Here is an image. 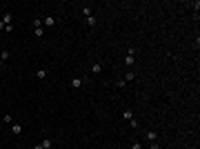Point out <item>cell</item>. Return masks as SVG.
Segmentation results:
<instances>
[{
    "label": "cell",
    "mask_w": 200,
    "mask_h": 149,
    "mask_svg": "<svg viewBox=\"0 0 200 149\" xmlns=\"http://www.w3.org/2000/svg\"><path fill=\"white\" fill-rule=\"evenodd\" d=\"M11 131L16 133V136H20V133H22V125H20V123H14V125H11Z\"/></svg>",
    "instance_id": "1"
},
{
    "label": "cell",
    "mask_w": 200,
    "mask_h": 149,
    "mask_svg": "<svg viewBox=\"0 0 200 149\" xmlns=\"http://www.w3.org/2000/svg\"><path fill=\"white\" fill-rule=\"evenodd\" d=\"M100 71H102V62H96V65H91V74H93V76H98Z\"/></svg>",
    "instance_id": "2"
},
{
    "label": "cell",
    "mask_w": 200,
    "mask_h": 149,
    "mask_svg": "<svg viewBox=\"0 0 200 149\" xmlns=\"http://www.w3.org/2000/svg\"><path fill=\"white\" fill-rule=\"evenodd\" d=\"M71 87H74V89H80V87H82V78H71Z\"/></svg>",
    "instance_id": "3"
},
{
    "label": "cell",
    "mask_w": 200,
    "mask_h": 149,
    "mask_svg": "<svg viewBox=\"0 0 200 149\" xmlns=\"http://www.w3.org/2000/svg\"><path fill=\"white\" fill-rule=\"evenodd\" d=\"M145 136H147V140H149V142H156V140H158V133H156V131H147Z\"/></svg>",
    "instance_id": "4"
},
{
    "label": "cell",
    "mask_w": 200,
    "mask_h": 149,
    "mask_svg": "<svg viewBox=\"0 0 200 149\" xmlns=\"http://www.w3.org/2000/svg\"><path fill=\"white\" fill-rule=\"evenodd\" d=\"M33 33H36V38H42L45 36V27H33Z\"/></svg>",
    "instance_id": "5"
},
{
    "label": "cell",
    "mask_w": 200,
    "mask_h": 149,
    "mask_svg": "<svg viewBox=\"0 0 200 149\" xmlns=\"http://www.w3.org/2000/svg\"><path fill=\"white\" fill-rule=\"evenodd\" d=\"M42 27H53V16H47L42 20Z\"/></svg>",
    "instance_id": "6"
},
{
    "label": "cell",
    "mask_w": 200,
    "mask_h": 149,
    "mask_svg": "<svg viewBox=\"0 0 200 149\" xmlns=\"http://www.w3.org/2000/svg\"><path fill=\"white\" fill-rule=\"evenodd\" d=\"M133 118V111L131 109H125V111H122V120H131Z\"/></svg>",
    "instance_id": "7"
},
{
    "label": "cell",
    "mask_w": 200,
    "mask_h": 149,
    "mask_svg": "<svg viewBox=\"0 0 200 149\" xmlns=\"http://www.w3.org/2000/svg\"><path fill=\"white\" fill-rule=\"evenodd\" d=\"M53 147V140H51V138H45V140H42V149H51Z\"/></svg>",
    "instance_id": "8"
},
{
    "label": "cell",
    "mask_w": 200,
    "mask_h": 149,
    "mask_svg": "<svg viewBox=\"0 0 200 149\" xmlns=\"http://www.w3.org/2000/svg\"><path fill=\"white\" fill-rule=\"evenodd\" d=\"M131 80H136V71H129V74H125V83H131Z\"/></svg>",
    "instance_id": "9"
},
{
    "label": "cell",
    "mask_w": 200,
    "mask_h": 149,
    "mask_svg": "<svg viewBox=\"0 0 200 149\" xmlns=\"http://www.w3.org/2000/svg\"><path fill=\"white\" fill-rule=\"evenodd\" d=\"M133 62H136V56H131V54H129V56L125 58V65H127V67H131Z\"/></svg>",
    "instance_id": "10"
},
{
    "label": "cell",
    "mask_w": 200,
    "mask_h": 149,
    "mask_svg": "<svg viewBox=\"0 0 200 149\" xmlns=\"http://www.w3.org/2000/svg\"><path fill=\"white\" fill-rule=\"evenodd\" d=\"M82 14H84V18H89V16H93V14H91V7H84V9H82Z\"/></svg>",
    "instance_id": "11"
},
{
    "label": "cell",
    "mask_w": 200,
    "mask_h": 149,
    "mask_svg": "<svg viewBox=\"0 0 200 149\" xmlns=\"http://www.w3.org/2000/svg\"><path fill=\"white\" fill-rule=\"evenodd\" d=\"M87 25H89V27H96V18L89 16V18H87Z\"/></svg>",
    "instance_id": "12"
},
{
    "label": "cell",
    "mask_w": 200,
    "mask_h": 149,
    "mask_svg": "<svg viewBox=\"0 0 200 149\" xmlns=\"http://www.w3.org/2000/svg\"><path fill=\"white\" fill-rule=\"evenodd\" d=\"M129 125H131V129H138V120H136V118H131V120H129Z\"/></svg>",
    "instance_id": "13"
},
{
    "label": "cell",
    "mask_w": 200,
    "mask_h": 149,
    "mask_svg": "<svg viewBox=\"0 0 200 149\" xmlns=\"http://www.w3.org/2000/svg\"><path fill=\"white\" fill-rule=\"evenodd\" d=\"M36 76H38V78H47V71H45V69H40V71H38Z\"/></svg>",
    "instance_id": "14"
},
{
    "label": "cell",
    "mask_w": 200,
    "mask_h": 149,
    "mask_svg": "<svg viewBox=\"0 0 200 149\" xmlns=\"http://www.w3.org/2000/svg\"><path fill=\"white\" fill-rule=\"evenodd\" d=\"M149 149H160V145H158V140H156V142H151V145H149Z\"/></svg>",
    "instance_id": "15"
},
{
    "label": "cell",
    "mask_w": 200,
    "mask_h": 149,
    "mask_svg": "<svg viewBox=\"0 0 200 149\" xmlns=\"http://www.w3.org/2000/svg\"><path fill=\"white\" fill-rule=\"evenodd\" d=\"M131 149H142V145H140V142H138V140H136V142H133V145H131Z\"/></svg>",
    "instance_id": "16"
},
{
    "label": "cell",
    "mask_w": 200,
    "mask_h": 149,
    "mask_svg": "<svg viewBox=\"0 0 200 149\" xmlns=\"http://www.w3.org/2000/svg\"><path fill=\"white\" fill-rule=\"evenodd\" d=\"M2 29H5V22H2V20H0V31H2Z\"/></svg>",
    "instance_id": "17"
}]
</instances>
